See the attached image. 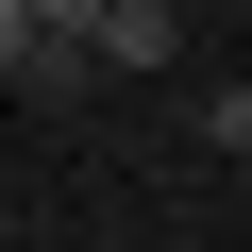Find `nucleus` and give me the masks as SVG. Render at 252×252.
I'll return each instance as SVG.
<instances>
[{
    "mask_svg": "<svg viewBox=\"0 0 252 252\" xmlns=\"http://www.w3.org/2000/svg\"><path fill=\"white\" fill-rule=\"evenodd\" d=\"M34 17H51V34H84V17H101V0H34Z\"/></svg>",
    "mask_w": 252,
    "mask_h": 252,
    "instance_id": "4",
    "label": "nucleus"
},
{
    "mask_svg": "<svg viewBox=\"0 0 252 252\" xmlns=\"http://www.w3.org/2000/svg\"><path fill=\"white\" fill-rule=\"evenodd\" d=\"M168 51H185L168 0H101V17H84V67H168Z\"/></svg>",
    "mask_w": 252,
    "mask_h": 252,
    "instance_id": "1",
    "label": "nucleus"
},
{
    "mask_svg": "<svg viewBox=\"0 0 252 252\" xmlns=\"http://www.w3.org/2000/svg\"><path fill=\"white\" fill-rule=\"evenodd\" d=\"M0 252H17V202H0Z\"/></svg>",
    "mask_w": 252,
    "mask_h": 252,
    "instance_id": "5",
    "label": "nucleus"
},
{
    "mask_svg": "<svg viewBox=\"0 0 252 252\" xmlns=\"http://www.w3.org/2000/svg\"><path fill=\"white\" fill-rule=\"evenodd\" d=\"M34 34H51V17H34V0H0V84H17V67H34Z\"/></svg>",
    "mask_w": 252,
    "mask_h": 252,
    "instance_id": "3",
    "label": "nucleus"
},
{
    "mask_svg": "<svg viewBox=\"0 0 252 252\" xmlns=\"http://www.w3.org/2000/svg\"><path fill=\"white\" fill-rule=\"evenodd\" d=\"M202 152H235V168H252V84H202Z\"/></svg>",
    "mask_w": 252,
    "mask_h": 252,
    "instance_id": "2",
    "label": "nucleus"
}]
</instances>
